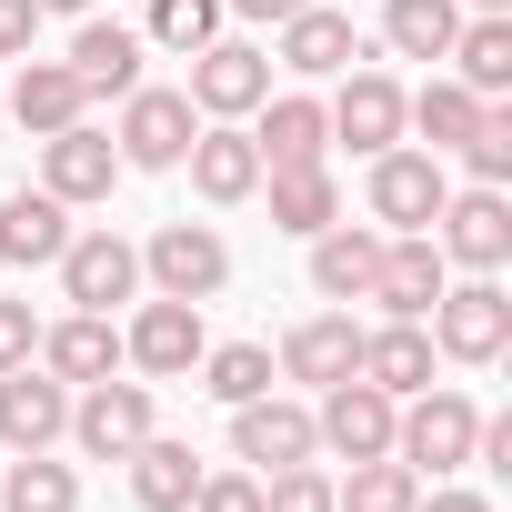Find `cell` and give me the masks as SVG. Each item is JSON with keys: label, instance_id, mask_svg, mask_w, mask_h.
Segmentation results:
<instances>
[{"label": "cell", "instance_id": "obj_1", "mask_svg": "<svg viewBox=\"0 0 512 512\" xmlns=\"http://www.w3.org/2000/svg\"><path fill=\"white\" fill-rule=\"evenodd\" d=\"M472 432H482V412H472L462 392H412V412H392V462H412V472H462V462H472Z\"/></svg>", "mask_w": 512, "mask_h": 512}, {"label": "cell", "instance_id": "obj_2", "mask_svg": "<svg viewBox=\"0 0 512 512\" xmlns=\"http://www.w3.org/2000/svg\"><path fill=\"white\" fill-rule=\"evenodd\" d=\"M432 322V352H452V362H502V342H512V302H502V282L482 272V282H442V302L422 312Z\"/></svg>", "mask_w": 512, "mask_h": 512}, {"label": "cell", "instance_id": "obj_3", "mask_svg": "<svg viewBox=\"0 0 512 512\" xmlns=\"http://www.w3.org/2000/svg\"><path fill=\"white\" fill-rule=\"evenodd\" d=\"M442 201H452V181H442V151H372V211L392 221V231H432L442 221Z\"/></svg>", "mask_w": 512, "mask_h": 512}, {"label": "cell", "instance_id": "obj_4", "mask_svg": "<svg viewBox=\"0 0 512 512\" xmlns=\"http://www.w3.org/2000/svg\"><path fill=\"white\" fill-rule=\"evenodd\" d=\"M141 272H151L171 302H211V292L231 282V251H221V231H211V221H171V231H151Z\"/></svg>", "mask_w": 512, "mask_h": 512}, {"label": "cell", "instance_id": "obj_5", "mask_svg": "<svg viewBox=\"0 0 512 512\" xmlns=\"http://www.w3.org/2000/svg\"><path fill=\"white\" fill-rule=\"evenodd\" d=\"M262 101H272V61L251 51V41H201L191 51V111L241 121V111H262Z\"/></svg>", "mask_w": 512, "mask_h": 512}, {"label": "cell", "instance_id": "obj_6", "mask_svg": "<svg viewBox=\"0 0 512 512\" xmlns=\"http://www.w3.org/2000/svg\"><path fill=\"white\" fill-rule=\"evenodd\" d=\"M121 101H131L121 111V171H171L191 151V131H201L191 91H121Z\"/></svg>", "mask_w": 512, "mask_h": 512}, {"label": "cell", "instance_id": "obj_7", "mask_svg": "<svg viewBox=\"0 0 512 512\" xmlns=\"http://www.w3.org/2000/svg\"><path fill=\"white\" fill-rule=\"evenodd\" d=\"M71 432H81L91 462H131V452L151 442V392H141V382H81Z\"/></svg>", "mask_w": 512, "mask_h": 512}, {"label": "cell", "instance_id": "obj_8", "mask_svg": "<svg viewBox=\"0 0 512 512\" xmlns=\"http://www.w3.org/2000/svg\"><path fill=\"white\" fill-rule=\"evenodd\" d=\"M392 412H402V402H392V392H372V382L352 372V382H332V392H322L312 442H332L342 462H382V452H392Z\"/></svg>", "mask_w": 512, "mask_h": 512}, {"label": "cell", "instance_id": "obj_9", "mask_svg": "<svg viewBox=\"0 0 512 512\" xmlns=\"http://www.w3.org/2000/svg\"><path fill=\"white\" fill-rule=\"evenodd\" d=\"M61 292H71L81 312L131 302V292H141V251H131L121 231H71V241H61Z\"/></svg>", "mask_w": 512, "mask_h": 512}, {"label": "cell", "instance_id": "obj_10", "mask_svg": "<svg viewBox=\"0 0 512 512\" xmlns=\"http://www.w3.org/2000/svg\"><path fill=\"white\" fill-rule=\"evenodd\" d=\"M432 241H442V262H462V272H502V262H512V211H502V191L472 181L462 201H442Z\"/></svg>", "mask_w": 512, "mask_h": 512}, {"label": "cell", "instance_id": "obj_11", "mask_svg": "<svg viewBox=\"0 0 512 512\" xmlns=\"http://www.w3.org/2000/svg\"><path fill=\"white\" fill-rule=\"evenodd\" d=\"M61 432H71V382H51L41 362L0 372V442L11 452H51Z\"/></svg>", "mask_w": 512, "mask_h": 512}, {"label": "cell", "instance_id": "obj_12", "mask_svg": "<svg viewBox=\"0 0 512 512\" xmlns=\"http://www.w3.org/2000/svg\"><path fill=\"white\" fill-rule=\"evenodd\" d=\"M322 121H332V141H352V151H392V141H402V81H392V71H342V91L322 101Z\"/></svg>", "mask_w": 512, "mask_h": 512}, {"label": "cell", "instance_id": "obj_13", "mask_svg": "<svg viewBox=\"0 0 512 512\" xmlns=\"http://www.w3.org/2000/svg\"><path fill=\"white\" fill-rule=\"evenodd\" d=\"M111 181H121V141H101L91 121L41 141V191L51 201H111Z\"/></svg>", "mask_w": 512, "mask_h": 512}, {"label": "cell", "instance_id": "obj_14", "mask_svg": "<svg viewBox=\"0 0 512 512\" xmlns=\"http://www.w3.org/2000/svg\"><path fill=\"white\" fill-rule=\"evenodd\" d=\"M231 452L262 462V472H282V462H312L322 442H312V412H302V402L251 392V402H231Z\"/></svg>", "mask_w": 512, "mask_h": 512}, {"label": "cell", "instance_id": "obj_15", "mask_svg": "<svg viewBox=\"0 0 512 512\" xmlns=\"http://www.w3.org/2000/svg\"><path fill=\"white\" fill-rule=\"evenodd\" d=\"M201 352H211V342H201V302H171V292L121 332V362H141V372H161V382H181Z\"/></svg>", "mask_w": 512, "mask_h": 512}, {"label": "cell", "instance_id": "obj_16", "mask_svg": "<svg viewBox=\"0 0 512 512\" xmlns=\"http://www.w3.org/2000/svg\"><path fill=\"white\" fill-rule=\"evenodd\" d=\"M372 302H382L392 322H422V312L442 302V241H432V231H402V241H382Z\"/></svg>", "mask_w": 512, "mask_h": 512}, {"label": "cell", "instance_id": "obj_17", "mask_svg": "<svg viewBox=\"0 0 512 512\" xmlns=\"http://www.w3.org/2000/svg\"><path fill=\"white\" fill-rule=\"evenodd\" d=\"M352 61H362L352 11H322V0H302V11L282 21V71H302V81H342Z\"/></svg>", "mask_w": 512, "mask_h": 512}, {"label": "cell", "instance_id": "obj_18", "mask_svg": "<svg viewBox=\"0 0 512 512\" xmlns=\"http://www.w3.org/2000/svg\"><path fill=\"white\" fill-rule=\"evenodd\" d=\"M51 382H111L121 372V332H111V312H71L61 332H41V352H31Z\"/></svg>", "mask_w": 512, "mask_h": 512}, {"label": "cell", "instance_id": "obj_19", "mask_svg": "<svg viewBox=\"0 0 512 512\" xmlns=\"http://www.w3.org/2000/svg\"><path fill=\"white\" fill-rule=\"evenodd\" d=\"M372 272H382V231H352V221L312 231V292L322 302H372Z\"/></svg>", "mask_w": 512, "mask_h": 512}, {"label": "cell", "instance_id": "obj_20", "mask_svg": "<svg viewBox=\"0 0 512 512\" xmlns=\"http://www.w3.org/2000/svg\"><path fill=\"white\" fill-rule=\"evenodd\" d=\"M181 161H191V191L201 201H251V191H262V151H251V131H231V121L221 131H191Z\"/></svg>", "mask_w": 512, "mask_h": 512}, {"label": "cell", "instance_id": "obj_21", "mask_svg": "<svg viewBox=\"0 0 512 512\" xmlns=\"http://www.w3.org/2000/svg\"><path fill=\"white\" fill-rule=\"evenodd\" d=\"M61 241H71V201H51V191H11V201H0V262H61Z\"/></svg>", "mask_w": 512, "mask_h": 512}, {"label": "cell", "instance_id": "obj_22", "mask_svg": "<svg viewBox=\"0 0 512 512\" xmlns=\"http://www.w3.org/2000/svg\"><path fill=\"white\" fill-rule=\"evenodd\" d=\"M282 372H292V382H322V392H332V382H352V372H362V322H352V312L302 322V332L282 342Z\"/></svg>", "mask_w": 512, "mask_h": 512}, {"label": "cell", "instance_id": "obj_23", "mask_svg": "<svg viewBox=\"0 0 512 512\" xmlns=\"http://www.w3.org/2000/svg\"><path fill=\"white\" fill-rule=\"evenodd\" d=\"M362 382L392 392V402L432 392V332H422V322H382V332H362Z\"/></svg>", "mask_w": 512, "mask_h": 512}, {"label": "cell", "instance_id": "obj_24", "mask_svg": "<svg viewBox=\"0 0 512 512\" xmlns=\"http://www.w3.org/2000/svg\"><path fill=\"white\" fill-rule=\"evenodd\" d=\"M251 151H262V171H282V161H322V151H332V121H322V101H312V91H282V101H262V131H251Z\"/></svg>", "mask_w": 512, "mask_h": 512}, {"label": "cell", "instance_id": "obj_25", "mask_svg": "<svg viewBox=\"0 0 512 512\" xmlns=\"http://www.w3.org/2000/svg\"><path fill=\"white\" fill-rule=\"evenodd\" d=\"M81 101H91V91L71 81V61H21V81H11V121H21V131H41V141H51V131H71V121H81Z\"/></svg>", "mask_w": 512, "mask_h": 512}, {"label": "cell", "instance_id": "obj_26", "mask_svg": "<svg viewBox=\"0 0 512 512\" xmlns=\"http://www.w3.org/2000/svg\"><path fill=\"white\" fill-rule=\"evenodd\" d=\"M262 181H272V221H282V231L312 241V231L342 221V181H332L322 161H282V171H262Z\"/></svg>", "mask_w": 512, "mask_h": 512}, {"label": "cell", "instance_id": "obj_27", "mask_svg": "<svg viewBox=\"0 0 512 512\" xmlns=\"http://www.w3.org/2000/svg\"><path fill=\"white\" fill-rule=\"evenodd\" d=\"M191 492H201V452L151 432V442L131 452V502H141V512H191Z\"/></svg>", "mask_w": 512, "mask_h": 512}, {"label": "cell", "instance_id": "obj_28", "mask_svg": "<svg viewBox=\"0 0 512 512\" xmlns=\"http://www.w3.org/2000/svg\"><path fill=\"white\" fill-rule=\"evenodd\" d=\"M71 81H81V91H141V31H121V21H81V41H71Z\"/></svg>", "mask_w": 512, "mask_h": 512}, {"label": "cell", "instance_id": "obj_29", "mask_svg": "<svg viewBox=\"0 0 512 512\" xmlns=\"http://www.w3.org/2000/svg\"><path fill=\"white\" fill-rule=\"evenodd\" d=\"M452 61H462V91H472V101H502V91H512V21H502V11L462 21V31H452Z\"/></svg>", "mask_w": 512, "mask_h": 512}, {"label": "cell", "instance_id": "obj_30", "mask_svg": "<svg viewBox=\"0 0 512 512\" xmlns=\"http://www.w3.org/2000/svg\"><path fill=\"white\" fill-rule=\"evenodd\" d=\"M452 31H462L452 0H392V11H382V41L402 61H452Z\"/></svg>", "mask_w": 512, "mask_h": 512}, {"label": "cell", "instance_id": "obj_31", "mask_svg": "<svg viewBox=\"0 0 512 512\" xmlns=\"http://www.w3.org/2000/svg\"><path fill=\"white\" fill-rule=\"evenodd\" d=\"M402 121H412L432 151H462V131L482 121V101H472L462 81H422V91H402Z\"/></svg>", "mask_w": 512, "mask_h": 512}, {"label": "cell", "instance_id": "obj_32", "mask_svg": "<svg viewBox=\"0 0 512 512\" xmlns=\"http://www.w3.org/2000/svg\"><path fill=\"white\" fill-rule=\"evenodd\" d=\"M422 502V472L412 462H352V482H332V512H412Z\"/></svg>", "mask_w": 512, "mask_h": 512}, {"label": "cell", "instance_id": "obj_33", "mask_svg": "<svg viewBox=\"0 0 512 512\" xmlns=\"http://www.w3.org/2000/svg\"><path fill=\"white\" fill-rule=\"evenodd\" d=\"M0 502H11V512H81V482H71V462L21 452L11 472H0Z\"/></svg>", "mask_w": 512, "mask_h": 512}, {"label": "cell", "instance_id": "obj_34", "mask_svg": "<svg viewBox=\"0 0 512 512\" xmlns=\"http://www.w3.org/2000/svg\"><path fill=\"white\" fill-rule=\"evenodd\" d=\"M201 392H211V402L272 392V352H262V342H221V352H201Z\"/></svg>", "mask_w": 512, "mask_h": 512}, {"label": "cell", "instance_id": "obj_35", "mask_svg": "<svg viewBox=\"0 0 512 512\" xmlns=\"http://www.w3.org/2000/svg\"><path fill=\"white\" fill-rule=\"evenodd\" d=\"M462 161H472L482 191H502V171H512V111H502V101H482V121L462 131Z\"/></svg>", "mask_w": 512, "mask_h": 512}, {"label": "cell", "instance_id": "obj_36", "mask_svg": "<svg viewBox=\"0 0 512 512\" xmlns=\"http://www.w3.org/2000/svg\"><path fill=\"white\" fill-rule=\"evenodd\" d=\"M151 41H161V51H201V41H221V0H151Z\"/></svg>", "mask_w": 512, "mask_h": 512}, {"label": "cell", "instance_id": "obj_37", "mask_svg": "<svg viewBox=\"0 0 512 512\" xmlns=\"http://www.w3.org/2000/svg\"><path fill=\"white\" fill-rule=\"evenodd\" d=\"M262 512H332V482H322L312 462H282V472L262 482Z\"/></svg>", "mask_w": 512, "mask_h": 512}, {"label": "cell", "instance_id": "obj_38", "mask_svg": "<svg viewBox=\"0 0 512 512\" xmlns=\"http://www.w3.org/2000/svg\"><path fill=\"white\" fill-rule=\"evenodd\" d=\"M191 512H262V482H251V472H201Z\"/></svg>", "mask_w": 512, "mask_h": 512}, {"label": "cell", "instance_id": "obj_39", "mask_svg": "<svg viewBox=\"0 0 512 512\" xmlns=\"http://www.w3.org/2000/svg\"><path fill=\"white\" fill-rule=\"evenodd\" d=\"M41 352V322H31V302H0V372H21Z\"/></svg>", "mask_w": 512, "mask_h": 512}, {"label": "cell", "instance_id": "obj_40", "mask_svg": "<svg viewBox=\"0 0 512 512\" xmlns=\"http://www.w3.org/2000/svg\"><path fill=\"white\" fill-rule=\"evenodd\" d=\"M31 31H41V0H0V61L31 51Z\"/></svg>", "mask_w": 512, "mask_h": 512}, {"label": "cell", "instance_id": "obj_41", "mask_svg": "<svg viewBox=\"0 0 512 512\" xmlns=\"http://www.w3.org/2000/svg\"><path fill=\"white\" fill-rule=\"evenodd\" d=\"M221 11H241V21H292L302 0H221Z\"/></svg>", "mask_w": 512, "mask_h": 512}, {"label": "cell", "instance_id": "obj_42", "mask_svg": "<svg viewBox=\"0 0 512 512\" xmlns=\"http://www.w3.org/2000/svg\"><path fill=\"white\" fill-rule=\"evenodd\" d=\"M412 512H492L482 492H432V502H412Z\"/></svg>", "mask_w": 512, "mask_h": 512}, {"label": "cell", "instance_id": "obj_43", "mask_svg": "<svg viewBox=\"0 0 512 512\" xmlns=\"http://www.w3.org/2000/svg\"><path fill=\"white\" fill-rule=\"evenodd\" d=\"M41 11H91V0H41Z\"/></svg>", "mask_w": 512, "mask_h": 512}, {"label": "cell", "instance_id": "obj_44", "mask_svg": "<svg viewBox=\"0 0 512 512\" xmlns=\"http://www.w3.org/2000/svg\"><path fill=\"white\" fill-rule=\"evenodd\" d=\"M472 11H512V0H472Z\"/></svg>", "mask_w": 512, "mask_h": 512}]
</instances>
